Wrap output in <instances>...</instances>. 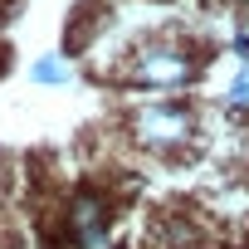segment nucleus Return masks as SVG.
Here are the masks:
<instances>
[{
    "mask_svg": "<svg viewBox=\"0 0 249 249\" xmlns=\"http://www.w3.org/2000/svg\"><path fill=\"white\" fill-rule=\"evenodd\" d=\"M200 49L176 39V35H152L142 44H132V54L122 59L117 78L137 88V93H181L200 78Z\"/></svg>",
    "mask_w": 249,
    "mask_h": 249,
    "instance_id": "1",
    "label": "nucleus"
},
{
    "mask_svg": "<svg viewBox=\"0 0 249 249\" xmlns=\"http://www.w3.org/2000/svg\"><path fill=\"white\" fill-rule=\"evenodd\" d=\"M69 244L73 249H112V200L103 191L69 196Z\"/></svg>",
    "mask_w": 249,
    "mask_h": 249,
    "instance_id": "3",
    "label": "nucleus"
},
{
    "mask_svg": "<svg viewBox=\"0 0 249 249\" xmlns=\"http://www.w3.org/2000/svg\"><path fill=\"white\" fill-rule=\"evenodd\" d=\"M0 10H5V0H0Z\"/></svg>",
    "mask_w": 249,
    "mask_h": 249,
    "instance_id": "7",
    "label": "nucleus"
},
{
    "mask_svg": "<svg viewBox=\"0 0 249 249\" xmlns=\"http://www.w3.org/2000/svg\"><path fill=\"white\" fill-rule=\"evenodd\" d=\"M73 78H78V69H73V59L59 54V49L30 59V83H35V88H69Z\"/></svg>",
    "mask_w": 249,
    "mask_h": 249,
    "instance_id": "4",
    "label": "nucleus"
},
{
    "mask_svg": "<svg viewBox=\"0 0 249 249\" xmlns=\"http://www.w3.org/2000/svg\"><path fill=\"white\" fill-rule=\"evenodd\" d=\"M230 112H249V64H239L234 73H230V83H225V98H220Z\"/></svg>",
    "mask_w": 249,
    "mask_h": 249,
    "instance_id": "5",
    "label": "nucleus"
},
{
    "mask_svg": "<svg viewBox=\"0 0 249 249\" xmlns=\"http://www.w3.org/2000/svg\"><path fill=\"white\" fill-rule=\"evenodd\" d=\"M127 137L152 157H171L196 137V107L176 98H147L127 112Z\"/></svg>",
    "mask_w": 249,
    "mask_h": 249,
    "instance_id": "2",
    "label": "nucleus"
},
{
    "mask_svg": "<svg viewBox=\"0 0 249 249\" xmlns=\"http://www.w3.org/2000/svg\"><path fill=\"white\" fill-rule=\"evenodd\" d=\"M239 30H244V35H249V5H244V25H239Z\"/></svg>",
    "mask_w": 249,
    "mask_h": 249,
    "instance_id": "6",
    "label": "nucleus"
}]
</instances>
